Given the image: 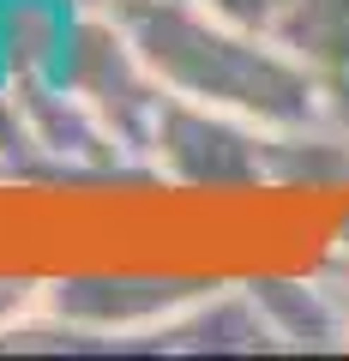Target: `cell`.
I'll use <instances>...</instances> for the list:
<instances>
[{"label":"cell","mask_w":349,"mask_h":361,"mask_svg":"<svg viewBox=\"0 0 349 361\" xmlns=\"http://www.w3.org/2000/svg\"><path fill=\"white\" fill-rule=\"evenodd\" d=\"M115 18L127 25L133 49L157 73L163 97L199 109H223L253 127H331L319 90L301 61L277 42V30H253L211 13L199 0H121Z\"/></svg>","instance_id":"cell-1"},{"label":"cell","mask_w":349,"mask_h":361,"mask_svg":"<svg viewBox=\"0 0 349 361\" xmlns=\"http://www.w3.org/2000/svg\"><path fill=\"white\" fill-rule=\"evenodd\" d=\"M61 85L73 90L78 103L121 139V151L145 169L151 127H157V115H163V85H157V73L145 66V54L133 49V37L115 18V6L78 0L73 37H66V61H61ZM145 180H151V169H145Z\"/></svg>","instance_id":"cell-2"},{"label":"cell","mask_w":349,"mask_h":361,"mask_svg":"<svg viewBox=\"0 0 349 361\" xmlns=\"http://www.w3.org/2000/svg\"><path fill=\"white\" fill-rule=\"evenodd\" d=\"M199 277H42L37 331L66 349H145L157 325H169L199 295Z\"/></svg>","instance_id":"cell-3"},{"label":"cell","mask_w":349,"mask_h":361,"mask_svg":"<svg viewBox=\"0 0 349 361\" xmlns=\"http://www.w3.org/2000/svg\"><path fill=\"white\" fill-rule=\"evenodd\" d=\"M277 42L301 61L325 121L349 139V0H289V13L277 18Z\"/></svg>","instance_id":"cell-4"},{"label":"cell","mask_w":349,"mask_h":361,"mask_svg":"<svg viewBox=\"0 0 349 361\" xmlns=\"http://www.w3.org/2000/svg\"><path fill=\"white\" fill-rule=\"evenodd\" d=\"M247 289L271 319L277 349H349L343 307L313 271L307 277H247Z\"/></svg>","instance_id":"cell-5"},{"label":"cell","mask_w":349,"mask_h":361,"mask_svg":"<svg viewBox=\"0 0 349 361\" xmlns=\"http://www.w3.org/2000/svg\"><path fill=\"white\" fill-rule=\"evenodd\" d=\"M42 319V277H0V343Z\"/></svg>","instance_id":"cell-6"},{"label":"cell","mask_w":349,"mask_h":361,"mask_svg":"<svg viewBox=\"0 0 349 361\" xmlns=\"http://www.w3.org/2000/svg\"><path fill=\"white\" fill-rule=\"evenodd\" d=\"M199 6L235 18V25H253V30H277V18L289 13V0H199Z\"/></svg>","instance_id":"cell-7"},{"label":"cell","mask_w":349,"mask_h":361,"mask_svg":"<svg viewBox=\"0 0 349 361\" xmlns=\"http://www.w3.org/2000/svg\"><path fill=\"white\" fill-rule=\"evenodd\" d=\"M0 175H30V151H25V133H18L6 90H0Z\"/></svg>","instance_id":"cell-8"},{"label":"cell","mask_w":349,"mask_h":361,"mask_svg":"<svg viewBox=\"0 0 349 361\" xmlns=\"http://www.w3.org/2000/svg\"><path fill=\"white\" fill-rule=\"evenodd\" d=\"M97 6H121V0H97Z\"/></svg>","instance_id":"cell-9"}]
</instances>
